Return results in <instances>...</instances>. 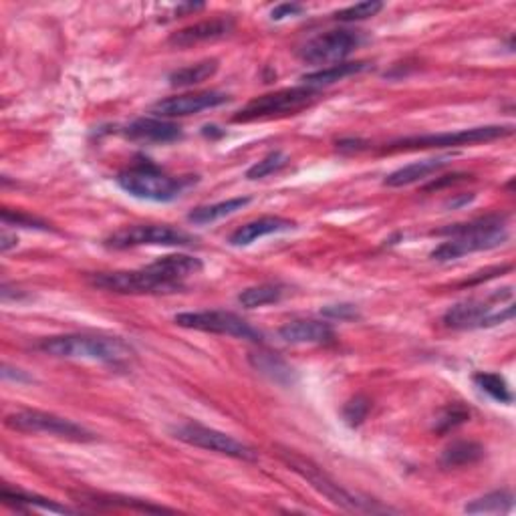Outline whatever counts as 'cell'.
<instances>
[{"instance_id":"1","label":"cell","mask_w":516,"mask_h":516,"mask_svg":"<svg viewBox=\"0 0 516 516\" xmlns=\"http://www.w3.org/2000/svg\"><path fill=\"white\" fill-rule=\"evenodd\" d=\"M39 351L59 359H89L109 365L127 363L134 357V349L121 337L92 333H71L47 337L37 345Z\"/></svg>"},{"instance_id":"2","label":"cell","mask_w":516,"mask_h":516,"mask_svg":"<svg viewBox=\"0 0 516 516\" xmlns=\"http://www.w3.org/2000/svg\"><path fill=\"white\" fill-rule=\"evenodd\" d=\"M116 182L121 190L134 198L147 202H174L192 184V178H171L150 160H142L119 171Z\"/></svg>"},{"instance_id":"3","label":"cell","mask_w":516,"mask_h":516,"mask_svg":"<svg viewBox=\"0 0 516 516\" xmlns=\"http://www.w3.org/2000/svg\"><path fill=\"white\" fill-rule=\"evenodd\" d=\"M283 458V462L289 466L291 470L299 474L301 478H305L310 486H313L319 494H323L327 501H331L333 504L341 506V509L351 511V512H391V509H386L378 503L370 501V498L357 496L349 490L343 488L339 482H335L329 474H325L315 462H310L309 458L301 456L293 450H284L278 452Z\"/></svg>"},{"instance_id":"4","label":"cell","mask_w":516,"mask_h":516,"mask_svg":"<svg viewBox=\"0 0 516 516\" xmlns=\"http://www.w3.org/2000/svg\"><path fill=\"white\" fill-rule=\"evenodd\" d=\"M319 95H321L319 89L305 85L281 89V92L255 97V100L244 105L236 116H232V121L234 124H250V121L281 118L289 116V113L293 116V113H297L309 108L310 103H315L319 100Z\"/></svg>"},{"instance_id":"5","label":"cell","mask_w":516,"mask_h":516,"mask_svg":"<svg viewBox=\"0 0 516 516\" xmlns=\"http://www.w3.org/2000/svg\"><path fill=\"white\" fill-rule=\"evenodd\" d=\"M95 289L118 294H171L184 289V283L153 273L152 268L142 270H116V273H100L89 276Z\"/></svg>"},{"instance_id":"6","label":"cell","mask_w":516,"mask_h":516,"mask_svg":"<svg viewBox=\"0 0 516 516\" xmlns=\"http://www.w3.org/2000/svg\"><path fill=\"white\" fill-rule=\"evenodd\" d=\"M6 428L22 433H48V436L71 440V442H93L95 433L89 432L83 425L61 417L51 412H40V409H21V412L6 415Z\"/></svg>"},{"instance_id":"7","label":"cell","mask_w":516,"mask_h":516,"mask_svg":"<svg viewBox=\"0 0 516 516\" xmlns=\"http://www.w3.org/2000/svg\"><path fill=\"white\" fill-rule=\"evenodd\" d=\"M512 299V289L509 286L506 293H496L488 301L470 299L456 302L454 307H450L444 313V325L448 329H482V327H493L498 323L509 321L514 317V307L509 305L504 310H494L493 302L503 299Z\"/></svg>"},{"instance_id":"8","label":"cell","mask_w":516,"mask_h":516,"mask_svg":"<svg viewBox=\"0 0 516 516\" xmlns=\"http://www.w3.org/2000/svg\"><path fill=\"white\" fill-rule=\"evenodd\" d=\"M196 239L179 228L168 224H137L109 234L105 247L126 250L134 247H194Z\"/></svg>"},{"instance_id":"9","label":"cell","mask_w":516,"mask_h":516,"mask_svg":"<svg viewBox=\"0 0 516 516\" xmlns=\"http://www.w3.org/2000/svg\"><path fill=\"white\" fill-rule=\"evenodd\" d=\"M174 438L184 442L188 446L194 448H202L208 450V452H216L228 458H236V460H247V462H255L258 458V452L252 446L244 444V442L236 440L228 433L214 430V428H206V425L194 424V422H186L178 428L171 430Z\"/></svg>"},{"instance_id":"10","label":"cell","mask_w":516,"mask_h":516,"mask_svg":"<svg viewBox=\"0 0 516 516\" xmlns=\"http://www.w3.org/2000/svg\"><path fill=\"white\" fill-rule=\"evenodd\" d=\"M174 321L184 329L228 335V337L247 339L252 343L262 341V333L258 329L244 321L242 317L231 313V310H190V313L176 315Z\"/></svg>"},{"instance_id":"11","label":"cell","mask_w":516,"mask_h":516,"mask_svg":"<svg viewBox=\"0 0 516 516\" xmlns=\"http://www.w3.org/2000/svg\"><path fill=\"white\" fill-rule=\"evenodd\" d=\"M512 136V126H482L458 131H444V134H428L404 137L391 144V150H420V147H460L474 145L482 142H494Z\"/></svg>"},{"instance_id":"12","label":"cell","mask_w":516,"mask_h":516,"mask_svg":"<svg viewBox=\"0 0 516 516\" xmlns=\"http://www.w3.org/2000/svg\"><path fill=\"white\" fill-rule=\"evenodd\" d=\"M363 43L362 32L341 29L323 32L302 45L299 57L309 65H339Z\"/></svg>"},{"instance_id":"13","label":"cell","mask_w":516,"mask_h":516,"mask_svg":"<svg viewBox=\"0 0 516 516\" xmlns=\"http://www.w3.org/2000/svg\"><path fill=\"white\" fill-rule=\"evenodd\" d=\"M506 239H509L506 228H498V231H488V232L466 234V236H454V239L442 242L440 247L433 249L430 258L438 260V262H450V260H456L466 255H472V252L503 247Z\"/></svg>"},{"instance_id":"14","label":"cell","mask_w":516,"mask_h":516,"mask_svg":"<svg viewBox=\"0 0 516 516\" xmlns=\"http://www.w3.org/2000/svg\"><path fill=\"white\" fill-rule=\"evenodd\" d=\"M228 100H231V97L223 92L186 93V95L168 97V100L153 103L152 113H153V118H160V119L186 118V116H196V113H200V111L220 108V105L228 103Z\"/></svg>"},{"instance_id":"15","label":"cell","mask_w":516,"mask_h":516,"mask_svg":"<svg viewBox=\"0 0 516 516\" xmlns=\"http://www.w3.org/2000/svg\"><path fill=\"white\" fill-rule=\"evenodd\" d=\"M234 31V21L228 16H220V19H210L196 22L192 27H186L182 31L174 32L170 37V45L176 48H188L200 43H208V40H218L231 35Z\"/></svg>"},{"instance_id":"16","label":"cell","mask_w":516,"mask_h":516,"mask_svg":"<svg viewBox=\"0 0 516 516\" xmlns=\"http://www.w3.org/2000/svg\"><path fill=\"white\" fill-rule=\"evenodd\" d=\"M278 335L291 345H325L335 339V331L329 323L313 321V319L286 323L278 329Z\"/></svg>"},{"instance_id":"17","label":"cell","mask_w":516,"mask_h":516,"mask_svg":"<svg viewBox=\"0 0 516 516\" xmlns=\"http://www.w3.org/2000/svg\"><path fill=\"white\" fill-rule=\"evenodd\" d=\"M124 134L129 139L137 142H152V144H170L182 137V127L171 124L168 119L160 118H139L126 126Z\"/></svg>"},{"instance_id":"18","label":"cell","mask_w":516,"mask_h":516,"mask_svg":"<svg viewBox=\"0 0 516 516\" xmlns=\"http://www.w3.org/2000/svg\"><path fill=\"white\" fill-rule=\"evenodd\" d=\"M294 228V223L289 218H281V216H262L258 220H252V223L242 224L241 228L231 234L228 242L232 247H249V244L257 242L262 236H270V234H278V232H289Z\"/></svg>"},{"instance_id":"19","label":"cell","mask_w":516,"mask_h":516,"mask_svg":"<svg viewBox=\"0 0 516 516\" xmlns=\"http://www.w3.org/2000/svg\"><path fill=\"white\" fill-rule=\"evenodd\" d=\"M249 362L252 370L278 383V386H293L297 381V372L281 355L270 354V351H252Z\"/></svg>"},{"instance_id":"20","label":"cell","mask_w":516,"mask_h":516,"mask_svg":"<svg viewBox=\"0 0 516 516\" xmlns=\"http://www.w3.org/2000/svg\"><path fill=\"white\" fill-rule=\"evenodd\" d=\"M450 155H442V158H432V160H422V162H414L409 166L399 168L396 171H391L389 176H386L383 184L388 188H404V186H412L420 179L428 178L433 171L442 170L450 163Z\"/></svg>"},{"instance_id":"21","label":"cell","mask_w":516,"mask_h":516,"mask_svg":"<svg viewBox=\"0 0 516 516\" xmlns=\"http://www.w3.org/2000/svg\"><path fill=\"white\" fill-rule=\"evenodd\" d=\"M147 268H152L153 273L170 278V281L184 283V278H188L190 275H198L204 265L200 258L190 255H168L153 260L152 265H147Z\"/></svg>"},{"instance_id":"22","label":"cell","mask_w":516,"mask_h":516,"mask_svg":"<svg viewBox=\"0 0 516 516\" xmlns=\"http://www.w3.org/2000/svg\"><path fill=\"white\" fill-rule=\"evenodd\" d=\"M365 69H370V63H365V61L339 63V65H331V67L319 69L315 73H307V75L301 77V81L305 83V87H313L321 92V87L339 83V81L347 79L351 75H359V73H363Z\"/></svg>"},{"instance_id":"23","label":"cell","mask_w":516,"mask_h":516,"mask_svg":"<svg viewBox=\"0 0 516 516\" xmlns=\"http://www.w3.org/2000/svg\"><path fill=\"white\" fill-rule=\"evenodd\" d=\"M482 458H485V446L472 440H460L444 450L440 464L444 468H460V466L477 464Z\"/></svg>"},{"instance_id":"24","label":"cell","mask_w":516,"mask_h":516,"mask_svg":"<svg viewBox=\"0 0 516 516\" xmlns=\"http://www.w3.org/2000/svg\"><path fill=\"white\" fill-rule=\"evenodd\" d=\"M250 198H231V200H224V202H218V204H210V206H198L196 210H192L190 214H188V220H190L192 224H210V223H216L220 218H226V216H232L234 212L242 210L244 206H249Z\"/></svg>"},{"instance_id":"25","label":"cell","mask_w":516,"mask_h":516,"mask_svg":"<svg viewBox=\"0 0 516 516\" xmlns=\"http://www.w3.org/2000/svg\"><path fill=\"white\" fill-rule=\"evenodd\" d=\"M218 59H204L200 63L188 65V67H182L174 71L170 75V85L171 87H192V85H200L204 81L214 77L218 71Z\"/></svg>"},{"instance_id":"26","label":"cell","mask_w":516,"mask_h":516,"mask_svg":"<svg viewBox=\"0 0 516 516\" xmlns=\"http://www.w3.org/2000/svg\"><path fill=\"white\" fill-rule=\"evenodd\" d=\"M79 498H83L85 503H92L95 506H121V509L129 511H142V512H171L170 509H163V506H155L147 501H137V498H127V496H111V494H79Z\"/></svg>"},{"instance_id":"27","label":"cell","mask_w":516,"mask_h":516,"mask_svg":"<svg viewBox=\"0 0 516 516\" xmlns=\"http://www.w3.org/2000/svg\"><path fill=\"white\" fill-rule=\"evenodd\" d=\"M3 501L11 506H16V509H43V511H51V512H73L67 506H59L53 501H47L43 496L37 494H29V493H21V490H11V488H3Z\"/></svg>"},{"instance_id":"28","label":"cell","mask_w":516,"mask_h":516,"mask_svg":"<svg viewBox=\"0 0 516 516\" xmlns=\"http://www.w3.org/2000/svg\"><path fill=\"white\" fill-rule=\"evenodd\" d=\"M506 216L501 214H490V216H482L477 220H470V223L464 224H454V226H446L438 231L440 236H466V234H477V232H488V231H498V228H504Z\"/></svg>"},{"instance_id":"29","label":"cell","mask_w":516,"mask_h":516,"mask_svg":"<svg viewBox=\"0 0 516 516\" xmlns=\"http://www.w3.org/2000/svg\"><path fill=\"white\" fill-rule=\"evenodd\" d=\"M283 297V286L281 284H273V283H265V284H257V286H249L239 294V302L244 309H257V307H265L270 305V302L281 301Z\"/></svg>"},{"instance_id":"30","label":"cell","mask_w":516,"mask_h":516,"mask_svg":"<svg viewBox=\"0 0 516 516\" xmlns=\"http://www.w3.org/2000/svg\"><path fill=\"white\" fill-rule=\"evenodd\" d=\"M512 494L506 490H496V493L485 494L480 498H474L470 504L464 506V512L468 514H490V512H503L509 511L512 506Z\"/></svg>"},{"instance_id":"31","label":"cell","mask_w":516,"mask_h":516,"mask_svg":"<svg viewBox=\"0 0 516 516\" xmlns=\"http://www.w3.org/2000/svg\"><path fill=\"white\" fill-rule=\"evenodd\" d=\"M474 383L480 391H485L486 396L493 398L494 401H501V404H512V391L509 388V383L498 373H477L474 375Z\"/></svg>"},{"instance_id":"32","label":"cell","mask_w":516,"mask_h":516,"mask_svg":"<svg viewBox=\"0 0 516 516\" xmlns=\"http://www.w3.org/2000/svg\"><path fill=\"white\" fill-rule=\"evenodd\" d=\"M470 420V409L462 404H450L446 406L436 417V424H433V432L438 433H448L456 428H460L462 424Z\"/></svg>"},{"instance_id":"33","label":"cell","mask_w":516,"mask_h":516,"mask_svg":"<svg viewBox=\"0 0 516 516\" xmlns=\"http://www.w3.org/2000/svg\"><path fill=\"white\" fill-rule=\"evenodd\" d=\"M383 3L380 0H370V3H359L354 6H347L343 8V11L335 13V21H341V22H355V21H365V19H372V16L380 14L383 11Z\"/></svg>"},{"instance_id":"34","label":"cell","mask_w":516,"mask_h":516,"mask_svg":"<svg viewBox=\"0 0 516 516\" xmlns=\"http://www.w3.org/2000/svg\"><path fill=\"white\" fill-rule=\"evenodd\" d=\"M286 163H289V158L283 152H270L268 155H265L260 162H257L255 166H250L247 171V178L249 179H260V178H267L270 174H276L278 170H283Z\"/></svg>"},{"instance_id":"35","label":"cell","mask_w":516,"mask_h":516,"mask_svg":"<svg viewBox=\"0 0 516 516\" xmlns=\"http://www.w3.org/2000/svg\"><path fill=\"white\" fill-rule=\"evenodd\" d=\"M370 409H372L370 399L365 396H355L354 399L347 401L345 407H343V420H345V424L351 425V428H357V425H362L365 422Z\"/></svg>"},{"instance_id":"36","label":"cell","mask_w":516,"mask_h":516,"mask_svg":"<svg viewBox=\"0 0 516 516\" xmlns=\"http://www.w3.org/2000/svg\"><path fill=\"white\" fill-rule=\"evenodd\" d=\"M3 223L8 226H21V228H35V231H48V224L37 216H31L27 212L21 210H3Z\"/></svg>"},{"instance_id":"37","label":"cell","mask_w":516,"mask_h":516,"mask_svg":"<svg viewBox=\"0 0 516 516\" xmlns=\"http://www.w3.org/2000/svg\"><path fill=\"white\" fill-rule=\"evenodd\" d=\"M321 315L329 319H339V321H354V319H359V310L355 305H349V302H339V305L323 307Z\"/></svg>"},{"instance_id":"38","label":"cell","mask_w":516,"mask_h":516,"mask_svg":"<svg viewBox=\"0 0 516 516\" xmlns=\"http://www.w3.org/2000/svg\"><path fill=\"white\" fill-rule=\"evenodd\" d=\"M305 8L297 3H284V4H278L276 8H273V13H270V19L273 21H284L289 19V16H299Z\"/></svg>"},{"instance_id":"39","label":"cell","mask_w":516,"mask_h":516,"mask_svg":"<svg viewBox=\"0 0 516 516\" xmlns=\"http://www.w3.org/2000/svg\"><path fill=\"white\" fill-rule=\"evenodd\" d=\"M466 179H470V176H466V174H452V176H444V178H440L436 179V182H432L425 186V190H440V188H444V186H450V184H458V182H466Z\"/></svg>"},{"instance_id":"40","label":"cell","mask_w":516,"mask_h":516,"mask_svg":"<svg viewBox=\"0 0 516 516\" xmlns=\"http://www.w3.org/2000/svg\"><path fill=\"white\" fill-rule=\"evenodd\" d=\"M367 145L370 144L363 142V139H341V142H337V150L343 153H355L365 150Z\"/></svg>"},{"instance_id":"41","label":"cell","mask_w":516,"mask_h":516,"mask_svg":"<svg viewBox=\"0 0 516 516\" xmlns=\"http://www.w3.org/2000/svg\"><path fill=\"white\" fill-rule=\"evenodd\" d=\"M3 378L4 380H14V381H31V378L21 370H11V367L4 365L3 367Z\"/></svg>"},{"instance_id":"42","label":"cell","mask_w":516,"mask_h":516,"mask_svg":"<svg viewBox=\"0 0 516 516\" xmlns=\"http://www.w3.org/2000/svg\"><path fill=\"white\" fill-rule=\"evenodd\" d=\"M16 244H19V239H16L14 234H8L6 231H3V234H0V250L8 252L11 249H14Z\"/></svg>"},{"instance_id":"43","label":"cell","mask_w":516,"mask_h":516,"mask_svg":"<svg viewBox=\"0 0 516 516\" xmlns=\"http://www.w3.org/2000/svg\"><path fill=\"white\" fill-rule=\"evenodd\" d=\"M200 8H204L202 3H192V4H182V6H178L176 8V14H182V13H194V11H200Z\"/></svg>"}]
</instances>
